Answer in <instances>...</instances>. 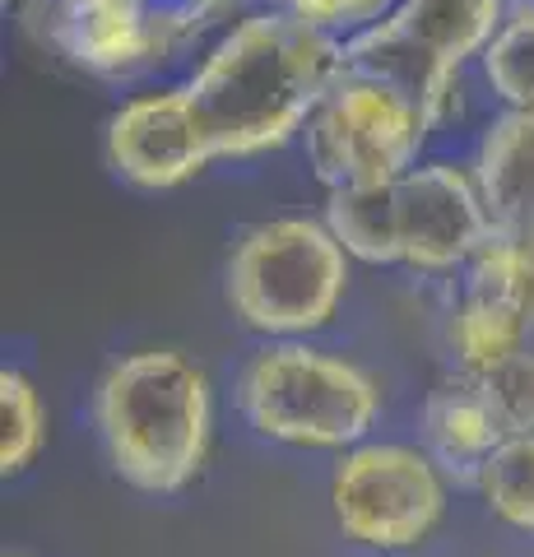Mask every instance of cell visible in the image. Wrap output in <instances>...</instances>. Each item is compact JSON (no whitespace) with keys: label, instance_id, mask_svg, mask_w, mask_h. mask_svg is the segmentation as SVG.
<instances>
[{"label":"cell","instance_id":"obj_15","mask_svg":"<svg viewBox=\"0 0 534 557\" xmlns=\"http://www.w3.org/2000/svg\"><path fill=\"white\" fill-rule=\"evenodd\" d=\"M474 487L502 525L534 534V432H516V437L497 442Z\"/></svg>","mask_w":534,"mask_h":557},{"label":"cell","instance_id":"obj_11","mask_svg":"<svg viewBox=\"0 0 534 557\" xmlns=\"http://www.w3.org/2000/svg\"><path fill=\"white\" fill-rule=\"evenodd\" d=\"M102 149L116 177L140 190H172L219 163L186 84L122 102L108 121Z\"/></svg>","mask_w":534,"mask_h":557},{"label":"cell","instance_id":"obj_12","mask_svg":"<svg viewBox=\"0 0 534 557\" xmlns=\"http://www.w3.org/2000/svg\"><path fill=\"white\" fill-rule=\"evenodd\" d=\"M419 428H423V450L446 469V479L470 487L479 483V469L497 450V442L507 437L493 405L479 391V381L460 368L423 395Z\"/></svg>","mask_w":534,"mask_h":557},{"label":"cell","instance_id":"obj_18","mask_svg":"<svg viewBox=\"0 0 534 557\" xmlns=\"http://www.w3.org/2000/svg\"><path fill=\"white\" fill-rule=\"evenodd\" d=\"M274 5L298 14V20H307L312 28L335 33V38L344 42V38H353V33L382 24L400 0H274Z\"/></svg>","mask_w":534,"mask_h":557},{"label":"cell","instance_id":"obj_7","mask_svg":"<svg viewBox=\"0 0 534 557\" xmlns=\"http://www.w3.org/2000/svg\"><path fill=\"white\" fill-rule=\"evenodd\" d=\"M433 131V116L400 84L339 61L335 84L302 131V153L325 190H368L423 163Z\"/></svg>","mask_w":534,"mask_h":557},{"label":"cell","instance_id":"obj_21","mask_svg":"<svg viewBox=\"0 0 534 557\" xmlns=\"http://www.w3.org/2000/svg\"><path fill=\"white\" fill-rule=\"evenodd\" d=\"M530 242H534V233H530Z\"/></svg>","mask_w":534,"mask_h":557},{"label":"cell","instance_id":"obj_17","mask_svg":"<svg viewBox=\"0 0 534 557\" xmlns=\"http://www.w3.org/2000/svg\"><path fill=\"white\" fill-rule=\"evenodd\" d=\"M470 376L479 381V391H484V399L493 405L507 437L534 432V344L516 348L511 358L493 362L488 372H470Z\"/></svg>","mask_w":534,"mask_h":557},{"label":"cell","instance_id":"obj_9","mask_svg":"<svg viewBox=\"0 0 534 557\" xmlns=\"http://www.w3.org/2000/svg\"><path fill=\"white\" fill-rule=\"evenodd\" d=\"M20 20L38 47L98 79H131L182 57L153 0H20Z\"/></svg>","mask_w":534,"mask_h":557},{"label":"cell","instance_id":"obj_5","mask_svg":"<svg viewBox=\"0 0 534 557\" xmlns=\"http://www.w3.org/2000/svg\"><path fill=\"white\" fill-rule=\"evenodd\" d=\"M353 256L325 219H265L233 242L223 265L228 311L261 339H312L339 317Z\"/></svg>","mask_w":534,"mask_h":557},{"label":"cell","instance_id":"obj_19","mask_svg":"<svg viewBox=\"0 0 534 557\" xmlns=\"http://www.w3.org/2000/svg\"><path fill=\"white\" fill-rule=\"evenodd\" d=\"M243 5V0H153V10H159V20L167 24L172 42L182 47V57L191 51L204 33L219 28L228 14Z\"/></svg>","mask_w":534,"mask_h":557},{"label":"cell","instance_id":"obj_14","mask_svg":"<svg viewBox=\"0 0 534 557\" xmlns=\"http://www.w3.org/2000/svg\"><path fill=\"white\" fill-rule=\"evenodd\" d=\"M479 75L502 108H534V0L507 5V20L479 57Z\"/></svg>","mask_w":534,"mask_h":557},{"label":"cell","instance_id":"obj_3","mask_svg":"<svg viewBox=\"0 0 534 557\" xmlns=\"http://www.w3.org/2000/svg\"><path fill=\"white\" fill-rule=\"evenodd\" d=\"M325 223L363 265L460 274L488 242L493 219L470 163L427 159L368 190H325Z\"/></svg>","mask_w":534,"mask_h":557},{"label":"cell","instance_id":"obj_8","mask_svg":"<svg viewBox=\"0 0 534 557\" xmlns=\"http://www.w3.org/2000/svg\"><path fill=\"white\" fill-rule=\"evenodd\" d=\"M446 469L423 446L358 442L339 450L331 511L339 534L372 553L419 548L446 516Z\"/></svg>","mask_w":534,"mask_h":557},{"label":"cell","instance_id":"obj_10","mask_svg":"<svg viewBox=\"0 0 534 557\" xmlns=\"http://www.w3.org/2000/svg\"><path fill=\"white\" fill-rule=\"evenodd\" d=\"M534 335V242L530 233H488L460 270L446 317V344L460 372H488Z\"/></svg>","mask_w":534,"mask_h":557},{"label":"cell","instance_id":"obj_16","mask_svg":"<svg viewBox=\"0 0 534 557\" xmlns=\"http://www.w3.org/2000/svg\"><path fill=\"white\" fill-rule=\"evenodd\" d=\"M47 405L38 381L20 368L0 372V474L14 479L42 456L47 446Z\"/></svg>","mask_w":534,"mask_h":557},{"label":"cell","instance_id":"obj_20","mask_svg":"<svg viewBox=\"0 0 534 557\" xmlns=\"http://www.w3.org/2000/svg\"><path fill=\"white\" fill-rule=\"evenodd\" d=\"M5 557H20V553H5Z\"/></svg>","mask_w":534,"mask_h":557},{"label":"cell","instance_id":"obj_6","mask_svg":"<svg viewBox=\"0 0 534 557\" xmlns=\"http://www.w3.org/2000/svg\"><path fill=\"white\" fill-rule=\"evenodd\" d=\"M507 5L511 0H400L382 24L344 38V61L400 84L442 131L460 108L464 70L484 57Z\"/></svg>","mask_w":534,"mask_h":557},{"label":"cell","instance_id":"obj_4","mask_svg":"<svg viewBox=\"0 0 534 557\" xmlns=\"http://www.w3.org/2000/svg\"><path fill=\"white\" fill-rule=\"evenodd\" d=\"M233 399L256 437L298 450H349L382 418L376 376L307 339H265L247 358Z\"/></svg>","mask_w":534,"mask_h":557},{"label":"cell","instance_id":"obj_1","mask_svg":"<svg viewBox=\"0 0 534 557\" xmlns=\"http://www.w3.org/2000/svg\"><path fill=\"white\" fill-rule=\"evenodd\" d=\"M344 42L280 5L243 14L204 51L186 94L214 159H256L307 131L335 84Z\"/></svg>","mask_w":534,"mask_h":557},{"label":"cell","instance_id":"obj_13","mask_svg":"<svg viewBox=\"0 0 534 557\" xmlns=\"http://www.w3.org/2000/svg\"><path fill=\"white\" fill-rule=\"evenodd\" d=\"M474 182L497 233H534V108H502L474 149Z\"/></svg>","mask_w":534,"mask_h":557},{"label":"cell","instance_id":"obj_2","mask_svg":"<svg viewBox=\"0 0 534 557\" xmlns=\"http://www.w3.org/2000/svg\"><path fill=\"white\" fill-rule=\"evenodd\" d=\"M94 428L126 487L149 497L182 493L214 446V386L177 348H140L98 376Z\"/></svg>","mask_w":534,"mask_h":557}]
</instances>
